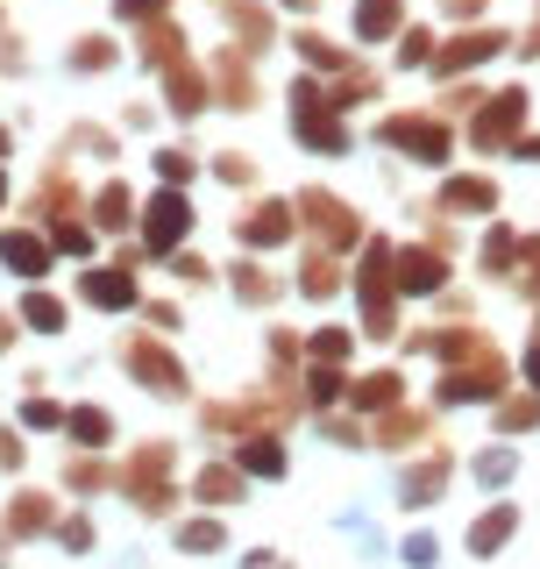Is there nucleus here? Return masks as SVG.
<instances>
[{
    "label": "nucleus",
    "mask_w": 540,
    "mask_h": 569,
    "mask_svg": "<svg viewBox=\"0 0 540 569\" xmlns=\"http://www.w3.org/2000/svg\"><path fill=\"white\" fill-rule=\"evenodd\" d=\"M284 8H313V0H284Z\"/></svg>",
    "instance_id": "62"
},
{
    "label": "nucleus",
    "mask_w": 540,
    "mask_h": 569,
    "mask_svg": "<svg viewBox=\"0 0 540 569\" xmlns=\"http://www.w3.org/2000/svg\"><path fill=\"white\" fill-rule=\"evenodd\" d=\"M58 491H64V498H100V491H114V462H100V456H71L64 470H58Z\"/></svg>",
    "instance_id": "31"
},
{
    "label": "nucleus",
    "mask_w": 540,
    "mask_h": 569,
    "mask_svg": "<svg viewBox=\"0 0 540 569\" xmlns=\"http://www.w3.org/2000/svg\"><path fill=\"white\" fill-rule=\"evenodd\" d=\"M213 178H221V186H249V178H257V164H249V157L242 150H221V157H213V164H207Z\"/></svg>",
    "instance_id": "47"
},
{
    "label": "nucleus",
    "mask_w": 540,
    "mask_h": 569,
    "mask_svg": "<svg viewBox=\"0 0 540 569\" xmlns=\"http://www.w3.org/2000/svg\"><path fill=\"white\" fill-rule=\"evenodd\" d=\"M64 413H71V406H58L43 385H36V399H22V427H29V435H58Z\"/></svg>",
    "instance_id": "40"
},
{
    "label": "nucleus",
    "mask_w": 540,
    "mask_h": 569,
    "mask_svg": "<svg viewBox=\"0 0 540 569\" xmlns=\"http://www.w3.org/2000/svg\"><path fill=\"white\" fill-rule=\"evenodd\" d=\"M186 498H192V506H200V512H236L242 498H249V477L236 470V456H207L200 470H192Z\"/></svg>",
    "instance_id": "13"
},
{
    "label": "nucleus",
    "mask_w": 540,
    "mask_h": 569,
    "mask_svg": "<svg viewBox=\"0 0 540 569\" xmlns=\"http://www.w3.org/2000/svg\"><path fill=\"white\" fill-rule=\"evenodd\" d=\"M391 406H406V370H399V363L363 370V378L349 385V413H356V420H377V413H391Z\"/></svg>",
    "instance_id": "17"
},
{
    "label": "nucleus",
    "mask_w": 540,
    "mask_h": 569,
    "mask_svg": "<svg viewBox=\"0 0 540 569\" xmlns=\"http://www.w3.org/2000/svg\"><path fill=\"white\" fill-rule=\"evenodd\" d=\"M506 43H512L506 29H470V36H448V43H441V58H434V71H448V79H456V71H477V64H491Z\"/></svg>",
    "instance_id": "21"
},
{
    "label": "nucleus",
    "mask_w": 540,
    "mask_h": 569,
    "mask_svg": "<svg viewBox=\"0 0 540 569\" xmlns=\"http://www.w3.org/2000/svg\"><path fill=\"white\" fill-rule=\"evenodd\" d=\"M356 556H363V562H384V556H391V533L363 527V533H356Z\"/></svg>",
    "instance_id": "51"
},
{
    "label": "nucleus",
    "mask_w": 540,
    "mask_h": 569,
    "mask_svg": "<svg viewBox=\"0 0 540 569\" xmlns=\"http://www.w3.org/2000/svg\"><path fill=\"white\" fill-rule=\"evenodd\" d=\"M136 228H142V257L171 263L178 249H186V236H192V200H186V192H178V186L150 192V200L136 207Z\"/></svg>",
    "instance_id": "7"
},
{
    "label": "nucleus",
    "mask_w": 540,
    "mask_h": 569,
    "mask_svg": "<svg viewBox=\"0 0 540 569\" xmlns=\"http://www.w3.org/2000/svg\"><path fill=\"white\" fill-rule=\"evenodd\" d=\"M512 157H519V164H540V129H533V136H519V142H512Z\"/></svg>",
    "instance_id": "56"
},
{
    "label": "nucleus",
    "mask_w": 540,
    "mask_h": 569,
    "mask_svg": "<svg viewBox=\"0 0 540 569\" xmlns=\"http://www.w3.org/2000/svg\"><path fill=\"white\" fill-rule=\"evenodd\" d=\"M519 378H527V391H540V328H533V342H527V356H519Z\"/></svg>",
    "instance_id": "54"
},
{
    "label": "nucleus",
    "mask_w": 540,
    "mask_h": 569,
    "mask_svg": "<svg viewBox=\"0 0 540 569\" xmlns=\"http://www.w3.org/2000/svg\"><path fill=\"white\" fill-rule=\"evenodd\" d=\"M519 462H527V456H519L512 441H491V449H477V456H470V477H477V491L506 498V491H512V477H519Z\"/></svg>",
    "instance_id": "28"
},
{
    "label": "nucleus",
    "mask_w": 540,
    "mask_h": 569,
    "mask_svg": "<svg viewBox=\"0 0 540 569\" xmlns=\"http://www.w3.org/2000/svg\"><path fill=\"white\" fill-rule=\"evenodd\" d=\"M114 569H142V548H121V556H114Z\"/></svg>",
    "instance_id": "59"
},
{
    "label": "nucleus",
    "mask_w": 540,
    "mask_h": 569,
    "mask_svg": "<svg viewBox=\"0 0 540 569\" xmlns=\"http://www.w3.org/2000/svg\"><path fill=\"white\" fill-rule=\"evenodd\" d=\"M519 136H527V86H506V93H491V100L477 107L470 150H477V157H498V150H512Z\"/></svg>",
    "instance_id": "9"
},
{
    "label": "nucleus",
    "mask_w": 540,
    "mask_h": 569,
    "mask_svg": "<svg viewBox=\"0 0 540 569\" xmlns=\"http://www.w3.org/2000/svg\"><path fill=\"white\" fill-rule=\"evenodd\" d=\"M93 541H100L93 512H58V527H50V548H58V556H93Z\"/></svg>",
    "instance_id": "39"
},
{
    "label": "nucleus",
    "mask_w": 540,
    "mask_h": 569,
    "mask_svg": "<svg viewBox=\"0 0 540 569\" xmlns=\"http://www.w3.org/2000/svg\"><path fill=\"white\" fill-rule=\"evenodd\" d=\"M150 171L164 178V186H178V192H186V178L200 171V157H192V150H178V142H171V150H157V157H150Z\"/></svg>",
    "instance_id": "43"
},
{
    "label": "nucleus",
    "mask_w": 540,
    "mask_h": 569,
    "mask_svg": "<svg viewBox=\"0 0 540 569\" xmlns=\"http://www.w3.org/2000/svg\"><path fill=\"white\" fill-rule=\"evenodd\" d=\"M236 569H292V556H284V548H242Z\"/></svg>",
    "instance_id": "50"
},
{
    "label": "nucleus",
    "mask_w": 540,
    "mask_h": 569,
    "mask_svg": "<svg viewBox=\"0 0 540 569\" xmlns=\"http://www.w3.org/2000/svg\"><path fill=\"white\" fill-rule=\"evenodd\" d=\"M491 435H498V441H527V435H540V391L498 399V406H491Z\"/></svg>",
    "instance_id": "30"
},
{
    "label": "nucleus",
    "mask_w": 540,
    "mask_h": 569,
    "mask_svg": "<svg viewBox=\"0 0 540 569\" xmlns=\"http://www.w3.org/2000/svg\"><path fill=\"white\" fill-rule=\"evenodd\" d=\"M391 257H399V242H384V236H363V249H356L349 292H356V307H363V342H399V284H391Z\"/></svg>",
    "instance_id": "2"
},
{
    "label": "nucleus",
    "mask_w": 540,
    "mask_h": 569,
    "mask_svg": "<svg viewBox=\"0 0 540 569\" xmlns=\"http://www.w3.org/2000/svg\"><path fill=\"white\" fill-rule=\"evenodd\" d=\"M399 64H406V71H420V64H434V36H427V29H412V36H406V43H399Z\"/></svg>",
    "instance_id": "49"
},
{
    "label": "nucleus",
    "mask_w": 540,
    "mask_h": 569,
    "mask_svg": "<svg viewBox=\"0 0 540 569\" xmlns=\"http://www.w3.org/2000/svg\"><path fill=\"white\" fill-rule=\"evenodd\" d=\"M299 58L313 64V71H349V50H341V43H328V36H313V29L299 36Z\"/></svg>",
    "instance_id": "42"
},
{
    "label": "nucleus",
    "mask_w": 540,
    "mask_h": 569,
    "mask_svg": "<svg viewBox=\"0 0 540 569\" xmlns=\"http://www.w3.org/2000/svg\"><path fill=\"white\" fill-rule=\"evenodd\" d=\"M64 435H71L79 456H107V449H114V413H107V406H71Z\"/></svg>",
    "instance_id": "27"
},
{
    "label": "nucleus",
    "mask_w": 540,
    "mask_h": 569,
    "mask_svg": "<svg viewBox=\"0 0 540 569\" xmlns=\"http://www.w3.org/2000/svg\"><path fill=\"white\" fill-rule=\"evenodd\" d=\"M292 136H299V150H313V157H349L356 150V136H349V121L341 114H292Z\"/></svg>",
    "instance_id": "23"
},
{
    "label": "nucleus",
    "mask_w": 540,
    "mask_h": 569,
    "mask_svg": "<svg viewBox=\"0 0 540 569\" xmlns=\"http://www.w3.org/2000/svg\"><path fill=\"white\" fill-rule=\"evenodd\" d=\"M377 142H384V150H406L412 164H427V171H448V157H456V129H448L441 114H384L377 121Z\"/></svg>",
    "instance_id": "6"
},
{
    "label": "nucleus",
    "mask_w": 540,
    "mask_h": 569,
    "mask_svg": "<svg viewBox=\"0 0 540 569\" xmlns=\"http://www.w3.org/2000/svg\"><path fill=\"white\" fill-rule=\"evenodd\" d=\"M93 221H100V236H129L136 228V192L121 186V178H107L93 192Z\"/></svg>",
    "instance_id": "32"
},
{
    "label": "nucleus",
    "mask_w": 540,
    "mask_h": 569,
    "mask_svg": "<svg viewBox=\"0 0 540 569\" xmlns=\"http://www.w3.org/2000/svg\"><path fill=\"white\" fill-rule=\"evenodd\" d=\"M121 14H129V22H150V14H164V0H114Z\"/></svg>",
    "instance_id": "55"
},
{
    "label": "nucleus",
    "mask_w": 540,
    "mask_h": 569,
    "mask_svg": "<svg viewBox=\"0 0 540 569\" xmlns=\"http://www.w3.org/2000/svg\"><path fill=\"white\" fill-rule=\"evenodd\" d=\"M136 313L150 320V328H164V335H178V328H186V313H178V299H142Z\"/></svg>",
    "instance_id": "48"
},
{
    "label": "nucleus",
    "mask_w": 540,
    "mask_h": 569,
    "mask_svg": "<svg viewBox=\"0 0 540 569\" xmlns=\"http://www.w3.org/2000/svg\"><path fill=\"white\" fill-rule=\"evenodd\" d=\"M391 562H399V569H441V533L434 527L399 533V541H391Z\"/></svg>",
    "instance_id": "38"
},
{
    "label": "nucleus",
    "mask_w": 540,
    "mask_h": 569,
    "mask_svg": "<svg viewBox=\"0 0 540 569\" xmlns=\"http://www.w3.org/2000/svg\"><path fill=\"white\" fill-rule=\"evenodd\" d=\"M448 485H456V449H420L412 462H399V477H391V498H399V512H434Z\"/></svg>",
    "instance_id": "8"
},
{
    "label": "nucleus",
    "mask_w": 540,
    "mask_h": 569,
    "mask_svg": "<svg viewBox=\"0 0 540 569\" xmlns=\"http://www.w3.org/2000/svg\"><path fill=\"white\" fill-rule=\"evenodd\" d=\"M299 236V207L292 200H249L236 213V242H242V257H270V249H284Z\"/></svg>",
    "instance_id": "10"
},
{
    "label": "nucleus",
    "mask_w": 540,
    "mask_h": 569,
    "mask_svg": "<svg viewBox=\"0 0 540 569\" xmlns=\"http://www.w3.org/2000/svg\"><path fill=\"white\" fill-rule=\"evenodd\" d=\"M64 320H71V307L58 292H43V284H29L22 292V328H36V335H64Z\"/></svg>",
    "instance_id": "36"
},
{
    "label": "nucleus",
    "mask_w": 540,
    "mask_h": 569,
    "mask_svg": "<svg viewBox=\"0 0 540 569\" xmlns=\"http://www.w3.org/2000/svg\"><path fill=\"white\" fill-rule=\"evenodd\" d=\"M434 207H441V213H498V178H483V171H456V178H441Z\"/></svg>",
    "instance_id": "22"
},
{
    "label": "nucleus",
    "mask_w": 540,
    "mask_h": 569,
    "mask_svg": "<svg viewBox=\"0 0 540 569\" xmlns=\"http://www.w3.org/2000/svg\"><path fill=\"white\" fill-rule=\"evenodd\" d=\"M412 349L434 356V363L448 370V363H462V356H477V349H483V335L470 328V320H456V328H420V335H412Z\"/></svg>",
    "instance_id": "26"
},
{
    "label": "nucleus",
    "mask_w": 540,
    "mask_h": 569,
    "mask_svg": "<svg viewBox=\"0 0 540 569\" xmlns=\"http://www.w3.org/2000/svg\"><path fill=\"white\" fill-rule=\"evenodd\" d=\"M292 292H299V299H313V307H328L334 292H349V271H341L334 249H306V257H299V278H292Z\"/></svg>",
    "instance_id": "20"
},
{
    "label": "nucleus",
    "mask_w": 540,
    "mask_h": 569,
    "mask_svg": "<svg viewBox=\"0 0 540 569\" xmlns=\"http://www.w3.org/2000/svg\"><path fill=\"white\" fill-rule=\"evenodd\" d=\"M519 58H540V14H533V29L519 36Z\"/></svg>",
    "instance_id": "58"
},
{
    "label": "nucleus",
    "mask_w": 540,
    "mask_h": 569,
    "mask_svg": "<svg viewBox=\"0 0 540 569\" xmlns=\"http://www.w3.org/2000/svg\"><path fill=\"white\" fill-rule=\"evenodd\" d=\"M50 249H58V257H93V228H86V221H58V228H50Z\"/></svg>",
    "instance_id": "45"
},
{
    "label": "nucleus",
    "mask_w": 540,
    "mask_h": 569,
    "mask_svg": "<svg viewBox=\"0 0 540 569\" xmlns=\"http://www.w3.org/2000/svg\"><path fill=\"white\" fill-rule=\"evenodd\" d=\"M121 370H129L150 399H192L186 356H178L171 342H157V335H129V342H121Z\"/></svg>",
    "instance_id": "5"
},
{
    "label": "nucleus",
    "mask_w": 540,
    "mask_h": 569,
    "mask_svg": "<svg viewBox=\"0 0 540 569\" xmlns=\"http://www.w3.org/2000/svg\"><path fill=\"white\" fill-rule=\"evenodd\" d=\"M8 150H14V136H8V129H0V157H8Z\"/></svg>",
    "instance_id": "60"
},
{
    "label": "nucleus",
    "mask_w": 540,
    "mask_h": 569,
    "mask_svg": "<svg viewBox=\"0 0 540 569\" xmlns=\"http://www.w3.org/2000/svg\"><path fill=\"white\" fill-rule=\"evenodd\" d=\"M448 14H456V22H477V14H483V0H448Z\"/></svg>",
    "instance_id": "57"
},
{
    "label": "nucleus",
    "mask_w": 540,
    "mask_h": 569,
    "mask_svg": "<svg viewBox=\"0 0 540 569\" xmlns=\"http://www.w3.org/2000/svg\"><path fill=\"white\" fill-rule=\"evenodd\" d=\"M0 207H8V171H0Z\"/></svg>",
    "instance_id": "61"
},
{
    "label": "nucleus",
    "mask_w": 540,
    "mask_h": 569,
    "mask_svg": "<svg viewBox=\"0 0 540 569\" xmlns=\"http://www.w3.org/2000/svg\"><path fill=\"white\" fill-rule=\"evenodd\" d=\"M79 299L93 313H136L142 307V292H136V271H79Z\"/></svg>",
    "instance_id": "19"
},
{
    "label": "nucleus",
    "mask_w": 540,
    "mask_h": 569,
    "mask_svg": "<svg viewBox=\"0 0 540 569\" xmlns=\"http://www.w3.org/2000/svg\"><path fill=\"white\" fill-rule=\"evenodd\" d=\"M236 470L249 485H284V477H292V449H284L278 435H242L236 441Z\"/></svg>",
    "instance_id": "18"
},
{
    "label": "nucleus",
    "mask_w": 540,
    "mask_h": 569,
    "mask_svg": "<svg viewBox=\"0 0 540 569\" xmlns=\"http://www.w3.org/2000/svg\"><path fill=\"white\" fill-rule=\"evenodd\" d=\"M171 548H178L186 562L228 556V520H221V512H178V520H171Z\"/></svg>",
    "instance_id": "16"
},
{
    "label": "nucleus",
    "mask_w": 540,
    "mask_h": 569,
    "mask_svg": "<svg viewBox=\"0 0 540 569\" xmlns=\"http://www.w3.org/2000/svg\"><path fill=\"white\" fill-rule=\"evenodd\" d=\"M164 107H171L178 121H200L207 107H213V79H207V71H192V64L164 71Z\"/></svg>",
    "instance_id": "25"
},
{
    "label": "nucleus",
    "mask_w": 540,
    "mask_h": 569,
    "mask_svg": "<svg viewBox=\"0 0 540 569\" xmlns=\"http://www.w3.org/2000/svg\"><path fill=\"white\" fill-rule=\"evenodd\" d=\"M519 242H527V236H519V228H506V221H498L491 236L477 242V263H483V278H512V271H519Z\"/></svg>",
    "instance_id": "33"
},
{
    "label": "nucleus",
    "mask_w": 540,
    "mask_h": 569,
    "mask_svg": "<svg viewBox=\"0 0 540 569\" xmlns=\"http://www.w3.org/2000/svg\"><path fill=\"white\" fill-rule=\"evenodd\" d=\"M114 491L129 498L142 520H171L186 506V485H178V441H142V449L114 470Z\"/></svg>",
    "instance_id": "1"
},
{
    "label": "nucleus",
    "mask_w": 540,
    "mask_h": 569,
    "mask_svg": "<svg viewBox=\"0 0 540 569\" xmlns=\"http://www.w3.org/2000/svg\"><path fill=\"white\" fill-rule=\"evenodd\" d=\"M370 441H377L384 456L420 449V441H427V406H391V413H377V420H370Z\"/></svg>",
    "instance_id": "24"
},
{
    "label": "nucleus",
    "mask_w": 540,
    "mask_h": 569,
    "mask_svg": "<svg viewBox=\"0 0 540 569\" xmlns=\"http://www.w3.org/2000/svg\"><path fill=\"white\" fill-rule=\"evenodd\" d=\"M50 263H58V249H50L43 228H0V271H8V278L43 284V278H50Z\"/></svg>",
    "instance_id": "14"
},
{
    "label": "nucleus",
    "mask_w": 540,
    "mask_h": 569,
    "mask_svg": "<svg viewBox=\"0 0 540 569\" xmlns=\"http://www.w3.org/2000/svg\"><path fill=\"white\" fill-rule=\"evenodd\" d=\"M50 527H58V491L22 485V491L8 498V520H0V533H8V541H50Z\"/></svg>",
    "instance_id": "15"
},
{
    "label": "nucleus",
    "mask_w": 540,
    "mask_h": 569,
    "mask_svg": "<svg viewBox=\"0 0 540 569\" xmlns=\"http://www.w3.org/2000/svg\"><path fill=\"white\" fill-rule=\"evenodd\" d=\"M22 435H14V427H0V470H22Z\"/></svg>",
    "instance_id": "53"
},
{
    "label": "nucleus",
    "mask_w": 540,
    "mask_h": 569,
    "mask_svg": "<svg viewBox=\"0 0 540 569\" xmlns=\"http://www.w3.org/2000/svg\"><path fill=\"white\" fill-rule=\"evenodd\" d=\"M299 406H313V413H334V406H349V370L313 363V370H306V399H299Z\"/></svg>",
    "instance_id": "34"
},
{
    "label": "nucleus",
    "mask_w": 540,
    "mask_h": 569,
    "mask_svg": "<svg viewBox=\"0 0 540 569\" xmlns=\"http://www.w3.org/2000/svg\"><path fill=\"white\" fill-rule=\"evenodd\" d=\"M114 58H121V50L107 43V36H79V43H71V71H107Z\"/></svg>",
    "instance_id": "44"
},
{
    "label": "nucleus",
    "mask_w": 540,
    "mask_h": 569,
    "mask_svg": "<svg viewBox=\"0 0 540 569\" xmlns=\"http://www.w3.org/2000/svg\"><path fill=\"white\" fill-rule=\"evenodd\" d=\"M356 342H363V335H356V328H334V320H320V328L306 335V356H313V363H334V370H349Z\"/></svg>",
    "instance_id": "35"
},
{
    "label": "nucleus",
    "mask_w": 540,
    "mask_h": 569,
    "mask_svg": "<svg viewBox=\"0 0 540 569\" xmlns=\"http://www.w3.org/2000/svg\"><path fill=\"white\" fill-rule=\"evenodd\" d=\"M519 527H527V512H519L512 498H491V506H483L477 520L462 527V548H470V562H498V556L519 541Z\"/></svg>",
    "instance_id": "12"
},
{
    "label": "nucleus",
    "mask_w": 540,
    "mask_h": 569,
    "mask_svg": "<svg viewBox=\"0 0 540 569\" xmlns=\"http://www.w3.org/2000/svg\"><path fill=\"white\" fill-rule=\"evenodd\" d=\"M171 271L186 278V284H207V278H213V271H207V257H192V249H178V257H171Z\"/></svg>",
    "instance_id": "52"
},
{
    "label": "nucleus",
    "mask_w": 540,
    "mask_h": 569,
    "mask_svg": "<svg viewBox=\"0 0 540 569\" xmlns=\"http://www.w3.org/2000/svg\"><path fill=\"white\" fill-rule=\"evenodd\" d=\"M506 385H512V363L483 342L477 356H462V363H448L434 378V406H441V413H456V406H498Z\"/></svg>",
    "instance_id": "3"
},
{
    "label": "nucleus",
    "mask_w": 540,
    "mask_h": 569,
    "mask_svg": "<svg viewBox=\"0 0 540 569\" xmlns=\"http://www.w3.org/2000/svg\"><path fill=\"white\" fill-rule=\"evenodd\" d=\"M391 284H399V299H441L448 292V249L399 242V257H391Z\"/></svg>",
    "instance_id": "11"
},
{
    "label": "nucleus",
    "mask_w": 540,
    "mask_h": 569,
    "mask_svg": "<svg viewBox=\"0 0 540 569\" xmlns=\"http://www.w3.org/2000/svg\"><path fill=\"white\" fill-rule=\"evenodd\" d=\"M178 50H186V43H178V29H171V22L142 36V64H150V71H178V64H186Z\"/></svg>",
    "instance_id": "41"
},
{
    "label": "nucleus",
    "mask_w": 540,
    "mask_h": 569,
    "mask_svg": "<svg viewBox=\"0 0 540 569\" xmlns=\"http://www.w3.org/2000/svg\"><path fill=\"white\" fill-rule=\"evenodd\" d=\"M228 292H236L242 307H270L284 284L270 278V263H263V257H236V263H228Z\"/></svg>",
    "instance_id": "29"
},
{
    "label": "nucleus",
    "mask_w": 540,
    "mask_h": 569,
    "mask_svg": "<svg viewBox=\"0 0 540 569\" xmlns=\"http://www.w3.org/2000/svg\"><path fill=\"white\" fill-rule=\"evenodd\" d=\"M512 284H519L527 299H540V236L519 242V271H512Z\"/></svg>",
    "instance_id": "46"
},
{
    "label": "nucleus",
    "mask_w": 540,
    "mask_h": 569,
    "mask_svg": "<svg viewBox=\"0 0 540 569\" xmlns=\"http://www.w3.org/2000/svg\"><path fill=\"white\" fill-rule=\"evenodd\" d=\"M399 29H406L399 0H356V36H363V43H384V36H399Z\"/></svg>",
    "instance_id": "37"
},
{
    "label": "nucleus",
    "mask_w": 540,
    "mask_h": 569,
    "mask_svg": "<svg viewBox=\"0 0 540 569\" xmlns=\"http://www.w3.org/2000/svg\"><path fill=\"white\" fill-rule=\"evenodd\" d=\"M299 228L306 236H313V249H334V257H356V249H363V213H356L349 200H341V192H328V186H306L299 192Z\"/></svg>",
    "instance_id": "4"
}]
</instances>
